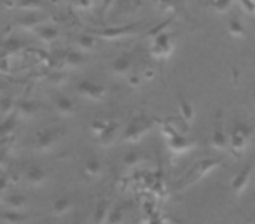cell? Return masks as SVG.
I'll list each match as a JSON object with an SVG mask.
<instances>
[{
	"label": "cell",
	"instance_id": "6da1fadb",
	"mask_svg": "<svg viewBox=\"0 0 255 224\" xmlns=\"http://www.w3.org/2000/svg\"><path fill=\"white\" fill-rule=\"evenodd\" d=\"M222 163H224L222 158H206V160H201V161H198V163H194L191 168H189L187 174L178 181L175 191L180 193V191H184V189L191 188L192 184H196V182H199L201 179H205L210 172L219 168Z\"/></svg>",
	"mask_w": 255,
	"mask_h": 224
},
{
	"label": "cell",
	"instance_id": "7a4b0ae2",
	"mask_svg": "<svg viewBox=\"0 0 255 224\" xmlns=\"http://www.w3.org/2000/svg\"><path fill=\"white\" fill-rule=\"evenodd\" d=\"M156 125V119L149 118V116L142 114V116H135L131 121L128 123V126L123 130L121 133V140L126 144H135L138 140H142L150 130Z\"/></svg>",
	"mask_w": 255,
	"mask_h": 224
},
{
	"label": "cell",
	"instance_id": "3957f363",
	"mask_svg": "<svg viewBox=\"0 0 255 224\" xmlns=\"http://www.w3.org/2000/svg\"><path fill=\"white\" fill-rule=\"evenodd\" d=\"M254 135V128L250 125H245V123H240L233 128L229 135V151L234 158H240L243 154L245 147H247L248 140Z\"/></svg>",
	"mask_w": 255,
	"mask_h": 224
},
{
	"label": "cell",
	"instance_id": "277c9868",
	"mask_svg": "<svg viewBox=\"0 0 255 224\" xmlns=\"http://www.w3.org/2000/svg\"><path fill=\"white\" fill-rule=\"evenodd\" d=\"M171 51H173V37L170 33H159L150 44V54L154 58H159V60L168 58Z\"/></svg>",
	"mask_w": 255,
	"mask_h": 224
},
{
	"label": "cell",
	"instance_id": "5b68a950",
	"mask_svg": "<svg viewBox=\"0 0 255 224\" xmlns=\"http://www.w3.org/2000/svg\"><path fill=\"white\" fill-rule=\"evenodd\" d=\"M252 172H254V163H247L233 179H231V191L234 193L236 196H241L243 191L248 188L250 184V179H252Z\"/></svg>",
	"mask_w": 255,
	"mask_h": 224
},
{
	"label": "cell",
	"instance_id": "8992f818",
	"mask_svg": "<svg viewBox=\"0 0 255 224\" xmlns=\"http://www.w3.org/2000/svg\"><path fill=\"white\" fill-rule=\"evenodd\" d=\"M75 91H77V95L84 96V98H88V100H93V102H100V100H103L107 95L105 86L96 84V82H89V81L79 82Z\"/></svg>",
	"mask_w": 255,
	"mask_h": 224
},
{
	"label": "cell",
	"instance_id": "52a82bcc",
	"mask_svg": "<svg viewBox=\"0 0 255 224\" xmlns=\"http://www.w3.org/2000/svg\"><path fill=\"white\" fill-rule=\"evenodd\" d=\"M210 144H212V147L217 151H224L229 147V135H227L226 130H224L220 114H217L215 125H213V130H212V137H210Z\"/></svg>",
	"mask_w": 255,
	"mask_h": 224
},
{
	"label": "cell",
	"instance_id": "ba28073f",
	"mask_svg": "<svg viewBox=\"0 0 255 224\" xmlns=\"http://www.w3.org/2000/svg\"><path fill=\"white\" fill-rule=\"evenodd\" d=\"M164 139H166V142H168V149H170L171 153H175V154L187 153V151H191V149H194V147H196V142L187 140L180 132L171 133V135L164 137Z\"/></svg>",
	"mask_w": 255,
	"mask_h": 224
},
{
	"label": "cell",
	"instance_id": "9c48e42d",
	"mask_svg": "<svg viewBox=\"0 0 255 224\" xmlns=\"http://www.w3.org/2000/svg\"><path fill=\"white\" fill-rule=\"evenodd\" d=\"M96 139H98L100 146H103V147L114 144L117 139H121V126H119V123H117V121H109L105 128H103V132L100 133V135H96Z\"/></svg>",
	"mask_w": 255,
	"mask_h": 224
},
{
	"label": "cell",
	"instance_id": "30bf717a",
	"mask_svg": "<svg viewBox=\"0 0 255 224\" xmlns=\"http://www.w3.org/2000/svg\"><path fill=\"white\" fill-rule=\"evenodd\" d=\"M110 209H112V200H110L109 196L100 198L95 207V210H93L91 223L93 224H107V217H109Z\"/></svg>",
	"mask_w": 255,
	"mask_h": 224
},
{
	"label": "cell",
	"instance_id": "8fae6325",
	"mask_svg": "<svg viewBox=\"0 0 255 224\" xmlns=\"http://www.w3.org/2000/svg\"><path fill=\"white\" fill-rule=\"evenodd\" d=\"M58 140H60V132H56V130H49V132H46L40 137H37L35 144H33V149L40 151V153H46V151H51L54 146H56Z\"/></svg>",
	"mask_w": 255,
	"mask_h": 224
},
{
	"label": "cell",
	"instance_id": "7c38bea8",
	"mask_svg": "<svg viewBox=\"0 0 255 224\" xmlns=\"http://www.w3.org/2000/svg\"><path fill=\"white\" fill-rule=\"evenodd\" d=\"M23 181H25L28 186H32V188H39V186L46 184L47 172L44 170L42 167H37V165H33V167H30L28 170L25 172V175H23Z\"/></svg>",
	"mask_w": 255,
	"mask_h": 224
},
{
	"label": "cell",
	"instance_id": "4fadbf2b",
	"mask_svg": "<svg viewBox=\"0 0 255 224\" xmlns=\"http://www.w3.org/2000/svg\"><path fill=\"white\" fill-rule=\"evenodd\" d=\"M133 67V58L131 54H121L112 61V72L117 75H126Z\"/></svg>",
	"mask_w": 255,
	"mask_h": 224
},
{
	"label": "cell",
	"instance_id": "5bb4252c",
	"mask_svg": "<svg viewBox=\"0 0 255 224\" xmlns=\"http://www.w3.org/2000/svg\"><path fill=\"white\" fill-rule=\"evenodd\" d=\"M2 203L5 205V209L19 210V212H23V210L28 207V200L23 195H9V196H5V198H2Z\"/></svg>",
	"mask_w": 255,
	"mask_h": 224
},
{
	"label": "cell",
	"instance_id": "9a60e30c",
	"mask_svg": "<svg viewBox=\"0 0 255 224\" xmlns=\"http://www.w3.org/2000/svg\"><path fill=\"white\" fill-rule=\"evenodd\" d=\"M54 103H56V109L60 114H63V116L75 114V103H74V100L68 98V96L58 95L56 100H54Z\"/></svg>",
	"mask_w": 255,
	"mask_h": 224
},
{
	"label": "cell",
	"instance_id": "2e32d148",
	"mask_svg": "<svg viewBox=\"0 0 255 224\" xmlns=\"http://www.w3.org/2000/svg\"><path fill=\"white\" fill-rule=\"evenodd\" d=\"M30 219V216L19 212V210H5V212L0 214V221L2 223H11V224H23Z\"/></svg>",
	"mask_w": 255,
	"mask_h": 224
},
{
	"label": "cell",
	"instance_id": "e0dca14e",
	"mask_svg": "<svg viewBox=\"0 0 255 224\" xmlns=\"http://www.w3.org/2000/svg\"><path fill=\"white\" fill-rule=\"evenodd\" d=\"M72 207H74V202H72L70 198H67V196H61V198H58L56 202L53 203L51 210H53L54 216H65V214L70 212Z\"/></svg>",
	"mask_w": 255,
	"mask_h": 224
},
{
	"label": "cell",
	"instance_id": "ac0fdd59",
	"mask_svg": "<svg viewBox=\"0 0 255 224\" xmlns=\"http://www.w3.org/2000/svg\"><path fill=\"white\" fill-rule=\"evenodd\" d=\"M37 109H39V103L33 102V100H21V102L16 105L14 110H18L19 116H25V118H30V116H33L37 112Z\"/></svg>",
	"mask_w": 255,
	"mask_h": 224
},
{
	"label": "cell",
	"instance_id": "d6986e66",
	"mask_svg": "<svg viewBox=\"0 0 255 224\" xmlns=\"http://www.w3.org/2000/svg\"><path fill=\"white\" fill-rule=\"evenodd\" d=\"M178 109H180V118L184 119L187 125L192 123V119H194V107H192V103L185 98H180L178 100Z\"/></svg>",
	"mask_w": 255,
	"mask_h": 224
},
{
	"label": "cell",
	"instance_id": "ffe728a7",
	"mask_svg": "<svg viewBox=\"0 0 255 224\" xmlns=\"http://www.w3.org/2000/svg\"><path fill=\"white\" fill-rule=\"evenodd\" d=\"M124 219H126V210L121 205H112L109 212V217H107V224H124Z\"/></svg>",
	"mask_w": 255,
	"mask_h": 224
},
{
	"label": "cell",
	"instance_id": "44dd1931",
	"mask_svg": "<svg viewBox=\"0 0 255 224\" xmlns=\"http://www.w3.org/2000/svg\"><path fill=\"white\" fill-rule=\"evenodd\" d=\"M82 174H84L86 177H89V179H96L100 174H102V163H100L98 160H89L88 163L84 165V170H82Z\"/></svg>",
	"mask_w": 255,
	"mask_h": 224
},
{
	"label": "cell",
	"instance_id": "7402d4cb",
	"mask_svg": "<svg viewBox=\"0 0 255 224\" xmlns=\"http://www.w3.org/2000/svg\"><path fill=\"white\" fill-rule=\"evenodd\" d=\"M143 161V156L136 151H131V153H126L123 158V163L126 165L128 168H136L140 163Z\"/></svg>",
	"mask_w": 255,
	"mask_h": 224
},
{
	"label": "cell",
	"instance_id": "603a6c76",
	"mask_svg": "<svg viewBox=\"0 0 255 224\" xmlns=\"http://www.w3.org/2000/svg\"><path fill=\"white\" fill-rule=\"evenodd\" d=\"M210 7L213 12H224L231 7V0H210Z\"/></svg>",
	"mask_w": 255,
	"mask_h": 224
},
{
	"label": "cell",
	"instance_id": "cb8c5ba5",
	"mask_svg": "<svg viewBox=\"0 0 255 224\" xmlns=\"http://www.w3.org/2000/svg\"><path fill=\"white\" fill-rule=\"evenodd\" d=\"M229 33L234 37H243L245 35V30H243V23L238 21V19H233L229 23Z\"/></svg>",
	"mask_w": 255,
	"mask_h": 224
},
{
	"label": "cell",
	"instance_id": "d4e9b609",
	"mask_svg": "<svg viewBox=\"0 0 255 224\" xmlns=\"http://www.w3.org/2000/svg\"><path fill=\"white\" fill-rule=\"evenodd\" d=\"M14 109H16V103L12 102L11 98L0 100V112H2V114H9V112H12Z\"/></svg>",
	"mask_w": 255,
	"mask_h": 224
},
{
	"label": "cell",
	"instance_id": "484cf974",
	"mask_svg": "<svg viewBox=\"0 0 255 224\" xmlns=\"http://www.w3.org/2000/svg\"><path fill=\"white\" fill-rule=\"evenodd\" d=\"M240 5L245 12L255 14V0H240Z\"/></svg>",
	"mask_w": 255,
	"mask_h": 224
},
{
	"label": "cell",
	"instance_id": "4316f807",
	"mask_svg": "<svg viewBox=\"0 0 255 224\" xmlns=\"http://www.w3.org/2000/svg\"><path fill=\"white\" fill-rule=\"evenodd\" d=\"M107 123H109V121H103V119H96V121L91 123V130L96 133V135H100V133L103 132V128L107 126Z\"/></svg>",
	"mask_w": 255,
	"mask_h": 224
},
{
	"label": "cell",
	"instance_id": "83f0119b",
	"mask_svg": "<svg viewBox=\"0 0 255 224\" xmlns=\"http://www.w3.org/2000/svg\"><path fill=\"white\" fill-rule=\"evenodd\" d=\"M79 44H81L82 47H86V49H91V47L95 46V40L89 39V37H82L81 42H79Z\"/></svg>",
	"mask_w": 255,
	"mask_h": 224
},
{
	"label": "cell",
	"instance_id": "f1b7e54d",
	"mask_svg": "<svg viewBox=\"0 0 255 224\" xmlns=\"http://www.w3.org/2000/svg\"><path fill=\"white\" fill-rule=\"evenodd\" d=\"M70 224H84V221H82L81 219V217H75V219L74 221H72V223Z\"/></svg>",
	"mask_w": 255,
	"mask_h": 224
},
{
	"label": "cell",
	"instance_id": "f546056e",
	"mask_svg": "<svg viewBox=\"0 0 255 224\" xmlns=\"http://www.w3.org/2000/svg\"><path fill=\"white\" fill-rule=\"evenodd\" d=\"M0 223H2V221H0ZM2 224H11V223H2Z\"/></svg>",
	"mask_w": 255,
	"mask_h": 224
},
{
	"label": "cell",
	"instance_id": "4dcf8cb0",
	"mask_svg": "<svg viewBox=\"0 0 255 224\" xmlns=\"http://www.w3.org/2000/svg\"><path fill=\"white\" fill-rule=\"evenodd\" d=\"M254 102H255V93H254Z\"/></svg>",
	"mask_w": 255,
	"mask_h": 224
}]
</instances>
